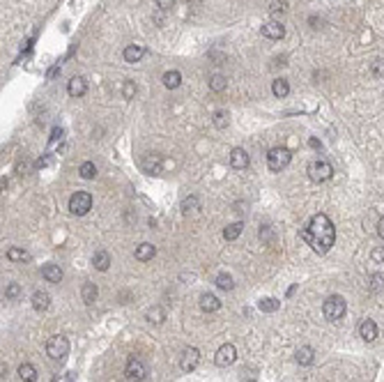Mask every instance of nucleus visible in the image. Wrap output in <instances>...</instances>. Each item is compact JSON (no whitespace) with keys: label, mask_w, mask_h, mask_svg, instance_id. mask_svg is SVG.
I'll list each match as a JSON object with an SVG mask.
<instances>
[{"label":"nucleus","mask_w":384,"mask_h":382,"mask_svg":"<svg viewBox=\"0 0 384 382\" xmlns=\"http://www.w3.org/2000/svg\"><path fill=\"white\" fill-rule=\"evenodd\" d=\"M154 3H157L159 9H171V7H175V0H154Z\"/></svg>","instance_id":"4c0bfd02"},{"label":"nucleus","mask_w":384,"mask_h":382,"mask_svg":"<svg viewBox=\"0 0 384 382\" xmlns=\"http://www.w3.org/2000/svg\"><path fill=\"white\" fill-rule=\"evenodd\" d=\"M42 276L49 281V283H60V281H62L60 265H44L42 267Z\"/></svg>","instance_id":"a211bd4d"},{"label":"nucleus","mask_w":384,"mask_h":382,"mask_svg":"<svg viewBox=\"0 0 384 382\" xmlns=\"http://www.w3.org/2000/svg\"><path fill=\"white\" fill-rule=\"evenodd\" d=\"M163 85L168 87V90H175V87H180V83H182V74L177 72V69H171V72H166L163 74Z\"/></svg>","instance_id":"412c9836"},{"label":"nucleus","mask_w":384,"mask_h":382,"mask_svg":"<svg viewBox=\"0 0 384 382\" xmlns=\"http://www.w3.org/2000/svg\"><path fill=\"white\" fill-rule=\"evenodd\" d=\"M145 316H148V320H150V322H154V325H161V322L166 320V311H163L161 306H152V308H148V313H145Z\"/></svg>","instance_id":"bb28decb"},{"label":"nucleus","mask_w":384,"mask_h":382,"mask_svg":"<svg viewBox=\"0 0 384 382\" xmlns=\"http://www.w3.org/2000/svg\"><path fill=\"white\" fill-rule=\"evenodd\" d=\"M196 207H198V198H196V196L186 198V200L182 203V210H184V212H189V210H196Z\"/></svg>","instance_id":"c9c22d12"},{"label":"nucleus","mask_w":384,"mask_h":382,"mask_svg":"<svg viewBox=\"0 0 384 382\" xmlns=\"http://www.w3.org/2000/svg\"><path fill=\"white\" fill-rule=\"evenodd\" d=\"M217 288L219 290H232L235 288V279H232L230 274H226V272H221V274L217 276Z\"/></svg>","instance_id":"c756f323"},{"label":"nucleus","mask_w":384,"mask_h":382,"mask_svg":"<svg viewBox=\"0 0 384 382\" xmlns=\"http://www.w3.org/2000/svg\"><path fill=\"white\" fill-rule=\"evenodd\" d=\"M377 334H379V329H377V325H375V320H364L359 325V336L366 343H373V341L377 339Z\"/></svg>","instance_id":"9d476101"},{"label":"nucleus","mask_w":384,"mask_h":382,"mask_svg":"<svg viewBox=\"0 0 384 382\" xmlns=\"http://www.w3.org/2000/svg\"><path fill=\"white\" fill-rule=\"evenodd\" d=\"M209 90H214V92L226 90V76H221V74H214V76L209 78Z\"/></svg>","instance_id":"7c9ffc66"},{"label":"nucleus","mask_w":384,"mask_h":382,"mask_svg":"<svg viewBox=\"0 0 384 382\" xmlns=\"http://www.w3.org/2000/svg\"><path fill=\"white\" fill-rule=\"evenodd\" d=\"M7 260H12V262H28L30 260V253L23 251V249L12 246V249H7Z\"/></svg>","instance_id":"393cba45"},{"label":"nucleus","mask_w":384,"mask_h":382,"mask_svg":"<svg viewBox=\"0 0 384 382\" xmlns=\"http://www.w3.org/2000/svg\"><path fill=\"white\" fill-rule=\"evenodd\" d=\"M230 166L237 170H244L246 166H249V152L242 150V147H235V150L230 152Z\"/></svg>","instance_id":"4468645a"},{"label":"nucleus","mask_w":384,"mask_h":382,"mask_svg":"<svg viewBox=\"0 0 384 382\" xmlns=\"http://www.w3.org/2000/svg\"><path fill=\"white\" fill-rule=\"evenodd\" d=\"M315 359V350L310 348V345H301L299 350H297V364L299 366H310Z\"/></svg>","instance_id":"6ab92c4d"},{"label":"nucleus","mask_w":384,"mask_h":382,"mask_svg":"<svg viewBox=\"0 0 384 382\" xmlns=\"http://www.w3.org/2000/svg\"><path fill=\"white\" fill-rule=\"evenodd\" d=\"M92 262H94V267H97L99 272H106L108 267H111V256H108L106 251H97L92 256Z\"/></svg>","instance_id":"b1692460"},{"label":"nucleus","mask_w":384,"mask_h":382,"mask_svg":"<svg viewBox=\"0 0 384 382\" xmlns=\"http://www.w3.org/2000/svg\"><path fill=\"white\" fill-rule=\"evenodd\" d=\"M370 258H373V262H384V246H375Z\"/></svg>","instance_id":"e433bc0d"},{"label":"nucleus","mask_w":384,"mask_h":382,"mask_svg":"<svg viewBox=\"0 0 384 382\" xmlns=\"http://www.w3.org/2000/svg\"><path fill=\"white\" fill-rule=\"evenodd\" d=\"M290 161H292V152L287 147H272L267 152V166L274 173H281L283 168H287Z\"/></svg>","instance_id":"7ed1b4c3"},{"label":"nucleus","mask_w":384,"mask_h":382,"mask_svg":"<svg viewBox=\"0 0 384 382\" xmlns=\"http://www.w3.org/2000/svg\"><path fill=\"white\" fill-rule=\"evenodd\" d=\"M136 90H138L136 83L131 81V78H125V83H122V97H125V99H134Z\"/></svg>","instance_id":"2f4dec72"},{"label":"nucleus","mask_w":384,"mask_h":382,"mask_svg":"<svg viewBox=\"0 0 384 382\" xmlns=\"http://www.w3.org/2000/svg\"><path fill=\"white\" fill-rule=\"evenodd\" d=\"M19 295H21V285H19V283H10V285L5 288V297H7V299H16Z\"/></svg>","instance_id":"f704fd0d"},{"label":"nucleus","mask_w":384,"mask_h":382,"mask_svg":"<svg viewBox=\"0 0 384 382\" xmlns=\"http://www.w3.org/2000/svg\"><path fill=\"white\" fill-rule=\"evenodd\" d=\"M331 175H333V168L329 161L315 159L308 164V177L313 179V182H327V179H331Z\"/></svg>","instance_id":"39448f33"},{"label":"nucleus","mask_w":384,"mask_h":382,"mask_svg":"<svg viewBox=\"0 0 384 382\" xmlns=\"http://www.w3.org/2000/svg\"><path fill=\"white\" fill-rule=\"evenodd\" d=\"M370 72H373V76L384 78V58L373 60V64H370Z\"/></svg>","instance_id":"473e14b6"},{"label":"nucleus","mask_w":384,"mask_h":382,"mask_svg":"<svg viewBox=\"0 0 384 382\" xmlns=\"http://www.w3.org/2000/svg\"><path fill=\"white\" fill-rule=\"evenodd\" d=\"M278 306H281V302H278V299H274V297H265V299H260V304H258V308L262 313H274Z\"/></svg>","instance_id":"c85d7f7f"},{"label":"nucleus","mask_w":384,"mask_h":382,"mask_svg":"<svg viewBox=\"0 0 384 382\" xmlns=\"http://www.w3.org/2000/svg\"><path fill=\"white\" fill-rule=\"evenodd\" d=\"M301 237L310 244V249H313L315 253L322 256V253H327L329 249L333 246V242H336V228H333L331 219L320 212V214H315L313 219L308 221V226L301 230Z\"/></svg>","instance_id":"f257e3e1"},{"label":"nucleus","mask_w":384,"mask_h":382,"mask_svg":"<svg viewBox=\"0 0 384 382\" xmlns=\"http://www.w3.org/2000/svg\"><path fill=\"white\" fill-rule=\"evenodd\" d=\"M345 311H347V304H345V299H343L341 295H331V297H327V299H324V304H322L324 318L331 320V322L341 320V318L345 316Z\"/></svg>","instance_id":"f03ea898"},{"label":"nucleus","mask_w":384,"mask_h":382,"mask_svg":"<svg viewBox=\"0 0 384 382\" xmlns=\"http://www.w3.org/2000/svg\"><path fill=\"white\" fill-rule=\"evenodd\" d=\"M134 256H136V260H140V262L152 260V258L157 256V246H154V244H150V242H143V244H138V246H136Z\"/></svg>","instance_id":"2eb2a0df"},{"label":"nucleus","mask_w":384,"mask_h":382,"mask_svg":"<svg viewBox=\"0 0 384 382\" xmlns=\"http://www.w3.org/2000/svg\"><path fill=\"white\" fill-rule=\"evenodd\" d=\"M285 12V3H274L272 5V14L276 16V14H283Z\"/></svg>","instance_id":"58836bf2"},{"label":"nucleus","mask_w":384,"mask_h":382,"mask_svg":"<svg viewBox=\"0 0 384 382\" xmlns=\"http://www.w3.org/2000/svg\"><path fill=\"white\" fill-rule=\"evenodd\" d=\"M200 308H203L205 313H214V311H219V308H221V302H219L217 295L203 293V295H200Z\"/></svg>","instance_id":"dca6fc26"},{"label":"nucleus","mask_w":384,"mask_h":382,"mask_svg":"<svg viewBox=\"0 0 384 382\" xmlns=\"http://www.w3.org/2000/svg\"><path fill=\"white\" fill-rule=\"evenodd\" d=\"M283 35H285V28L278 21H269L262 26V37H267V39H283Z\"/></svg>","instance_id":"ddd939ff"},{"label":"nucleus","mask_w":384,"mask_h":382,"mask_svg":"<svg viewBox=\"0 0 384 382\" xmlns=\"http://www.w3.org/2000/svg\"><path fill=\"white\" fill-rule=\"evenodd\" d=\"M67 92H69V97H83L88 92V81L83 76H74L67 83Z\"/></svg>","instance_id":"9b49d317"},{"label":"nucleus","mask_w":384,"mask_h":382,"mask_svg":"<svg viewBox=\"0 0 384 382\" xmlns=\"http://www.w3.org/2000/svg\"><path fill=\"white\" fill-rule=\"evenodd\" d=\"M214 127L217 129L228 127V113L226 110H217V113H214Z\"/></svg>","instance_id":"72a5a7b5"},{"label":"nucleus","mask_w":384,"mask_h":382,"mask_svg":"<svg viewBox=\"0 0 384 382\" xmlns=\"http://www.w3.org/2000/svg\"><path fill=\"white\" fill-rule=\"evenodd\" d=\"M46 354L51 359H56V362L65 359L67 354H69V341H67V336H62V334L51 336L46 343Z\"/></svg>","instance_id":"20e7f679"},{"label":"nucleus","mask_w":384,"mask_h":382,"mask_svg":"<svg viewBox=\"0 0 384 382\" xmlns=\"http://www.w3.org/2000/svg\"><path fill=\"white\" fill-rule=\"evenodd\" d=\"M81 295H83V302H85V304L97 302V295H99L97 283H83V288H81Z\"/></svg>","instance_id":"5701e85b"},{"label":"nucleus","mask_w":384,"mask_h":382,"mask_svg":"<svg viewBox=\"0 0 384 382\" xmlns=\"http://www.w3.org/2000/svg\"><path fill=\"white\" fill-rule=\"evenodd\" d=\"M30 302H33V308L35 311H46L49 306H51V295L46 293V290H35L33 293V299H30Z\"/></svg>","instance_id":"f8f14e48"},{"label":"nucleus","mask_w":384,"mask_h":382,"mask_svg":"<svg viewBox=\"0 0 384 382\" xmlns=\"http://www.w3.org/2000/svg\"><path fill=\"white\" fill-rule=\"evenodd\" d=\"M272 92L278 99H285V97L290 95V83H287L285 78H276V81L272 83Z\"/></svg>","instance_id":"aec40b11"},{"label":"nucleus","mask_w":384,"mask_h":382,"mask_svg":"<svg viewBox=\"0 0 384 382\" xmlns=\"http://www.w3.org/2000/svg\"><path fill=\"white\" fill-rule=\"evenodd\" d=\"M122 55H125V62L134 64V62H138V60L145 55V46H140V44H129L125 51H122Z\"/></svg>","instance_id":"f3484780"},{"label":"nucleus","mask_w":384,"mask_h":382,"mask_svg":"<svg viewBox=\"0 0 384 382\" xmlns=\"http://www.w3.org/2000/svg\"><path fill=\"white\" fill-rule=\"evenodd\" d=\"M19 377L23 382H37V368L33 366V364H21L19 366Z\"/></svg>","instance_id":"4be33fe9"},{"label":"nucleus","mask_w":384,"mask_h":382,"mask_svg":"<svg viewBox=\"0 0 384 382\" xmlns=\"http://www.w3.org/2000/svg\"><path fill=\"white\" fill-rule=\"evenodd\" d=\"M235 359H237V350H235V345H232V343L221 345V348L217 350V354H214V364H217V366H221V368L230 366Z\"/></svg>","instance_id":"0eeeda50"},{"label":"nucleus","mask_w":384,"mask_h":382,"mask_svg":"<svg viewBox=\"0 0 384 382\" xmlns=\"http://www.w3.org/2000/svg\"><path fill=\"white\" fill-rule=\"evenodd\" d=\"M198 362H200V350L198 348H186L180 357V368L184 373H191L196 366H198Z\"/></svg>","instance_id":"6e6552de"},{"label":"nucleus","mask_w":384,"mask_h":382,"mask_svg":"<svg viewBox=\"0 0 384 382\" xmlns=\"http://www.w3.org/2000/svg\"><path fill=\"white\" fill-rule=\"evenodd\" d=\"M242 230H244V223H242V221H235V223L226 226V230H223V237H226L228 242H232V239H237L242 235Z\"/></svg>","instance_id":"a878e982"},{"label":"nucleus","mask_w":384,"mask_h":382,"mask_svg":"<svg viewBox=\"0 0 384 382\" xmlns=\"http://www.w3.org/2000/svg\"><path fill=\"white\" fill-rule=\"evenodd\" d=\"M125 375L129 377V380H143L145 375H148V368H145V364L140 362L138 357H131L129 362H127V371Z\"/></svg>","instance_id":"1a4fd4ad"},{"label":"nucleus","mask_w":384,"mask_h":382,"mask_svg":"<svg viewBox=\"0 0 384 382\" xmlns=\"http://www.w3.org/2000/svg\"><path fill=\"white\" fill-rule=\"evenodd\" d=\"M79 173H81V177H83V179H94V177H97V166H94L92 161H83L81 168H79Z\"/></svg>","instance_id":"cd10ccee"},{"label":"nucleus","mask_w":384,"mask_h":382,"mask_svg":"<svg viewBox=\"0 0 384 382\" xmlns=\"http://www.w3.org/2000/svg\"><path fill=\"white\" fill-rule=\"evenodd\" d=\"M62 133H65V129H53L51 141H58V138H62Z\"/></svg>","instance_id":"a19ab883"},{"label":"nucleus","mask_w":384,"mask_h":382,"mask_svg":"<svg viewBox=\"0 0 384 382\" xmlns=\"http://www.w3.org/2000/svg\"><path fill=\"white\" fill-rule=\"evenodd\" d=\"M377 235H379V237L384 239V216H382V219L377 221Z\"/></svg>","instance_id":"ea45409f"},{"label":"nucleus","mask_w":384,"mask_h":382,"mask_svg":"<svg viewBox=\"0 0 384 382\" xmlns=\"http://www.w3.org/2000/svg\"><path fill=\"white\" fill-rule=\"evenodd\" d=\"M69 210H71V214H79V216L88 214V212L92 210V196H90L88 191H76L74 196L69 198Z\"/></svg>","instance_id":"423d86ee"},{"label":"nucleus","mask_w":384,"mask_h":382,"mask_svg":"<svg viewBox=\"0 0 384 382\" xmlns=\"http://www.w3.org/2000/svg\"><path fill=\"white\" fill-rule=\"evenodd\" d=\"M308 143H310V147H315V150H322V143H320L318 138H310Z\"/></svg>","instance_id":"79ce46f5"}]
</instances>
